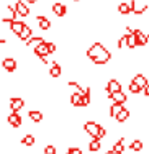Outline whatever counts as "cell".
Listing matches in <instances>:
<instances>
[{"mask_svg":"<svg viewBox=\"0 0 149 154\" xmlns=\"http://www.w3.org/2000/svg\"><path fill=\"white\" fill-rule=\"evenodd\" d=\"M87 56L93 64H107L111 59V53L105 49V46L102 43H93L87 51Z\"/></svg>","mask_w":149,"mask_h":154,"instance_id":"1","label":"cell"},{"mask_svg":"<svg viewBox=\"0 0 149 154\" xmlns=\"http://www.w3.org/2000/svg\"><path fill=\"white\" fill-rule=\"evenodd\" d=\"M84 130H85V133L89 134V136L92 138H97V139H102L107 136V130H105L102 125L95 123V122H87L84 125Z\"/></svg>","mask_w":149,"mask_h":154,"instance_id":"2","label":"cell"},{"mask_svg":"<svg viewBox=\"0 0 149 154\" xmlns=\"http://www.w3.org/2000/svg\"><path fill=\"white\" fill-rule=\"evenodd\" d=\"M107 97L116 105H123V103H126V100H128V97H126L123 92H115V94L107 92Z\"/></svg>","mask_w":149,"mask_h":154,"instance_id":"3","label":"cell"},{"mask_svg":"<svg viewBox=\"0 0 149 154\" xmlns=\"http://www.w3.org/2000/svg\"><path fill=\"white\" fill-rule=\"evenodd\" d=\"M107 92L115 94V92H123L121 90V82L118 79H110L107 82Z\"/></svg>","mask_w":149,"mask_h":154,"instance_id":"4","label":"cell"},{"mask_svg":"<svg viewBox=\"0 0 149 154\" xmlns=\"http://www.w3.org/2000/svg\"><path fill=\"white\" fill-rule=\"evenodd\" d=\"M15 10H17V13L20 17H28L30 15V8L26 7V3L25 2H21V0H17V3H15Z\"/></svg>","mask_w":149,"mask_h":154,"instance_id":"5","label":"cell"},{"mask_svg":"<svg viewBox=\"0 0 149 154\" xmlns=\"http://www.w3.org/2000/svg\"><path fill=\"white\" fill-rule=\"evenodd\" d=\"M35 54L38 57H48L49 54H51V51H49V48H48V43H43V45H39L38 48H35Z\"/></svg>","mask_w":149,"mask_h":154,"instance_id":"6","label":"cell"},{"mask_svg":"<svg viewBox=\"0 0 149 154\" xmlns=\"http://www.w3.org/2000/svg\"><path fill=\"white\" fill-rule=\"evenodd\" d=\"M25 26H26V23H25V21H20V20H13V21H12V25H10L12 31L15 33L17 36H20V35H21V31L25 30Z\"/></svg>","mask_w":149,"mask_h":154,"instance_id":"7","label":"cell"},{"mask_svg":"<svg viewBox=\"0 0 149 154\" xmlns=\"http://www.w3.org/2000/svg\"><path fill=\"white\" fill-rule=\"evenodd\" d=\"M2 67L8 72H13V71H17V61L12 59V57H5L2 61Z\"/></svg>","mask_w":149,"mask_h":154,"instance_id":"8","label":"cell"},{"mask_svg":"<svg viewBox=\"0 0 149 154\" xmlns=\"http://www.w3.org/2000/svg\"><path fill=\"white\" fill-rule=\"evenodd\" d=\"M8 123L12 125L13 128H20L21 126V116L18 112H12L8 115Z\"/></svg>","mask_w":149,"mask_h":154,"instance_id":"9","label":"cell"},{"mask_svg":"<svg viewBox=\"0 0 149 154\" xmlns=\"http://www.w3.org/2000/svg\"><path fill=\"white\" fill-rule=\"evenodd\" d=\"M53 13L56 17H64L67 13V8H66V5L64 3H59V2H56L53 5Z\"/></svg>","mask_w":149,"mask_h":154,"instance_id":"10","label":"cell"},{"mask_svg":"<svg viewBox=\"0 0 149 154\" xmlns=\"http://www.w3.org/2000/svg\"><path fill=\"white\" fill-rule=\"evenodd\" d=\"M61 74H62V67H61V64H57V62L54 61L53 66H51V69H49V75L54 77V79H57V77H61Z\"/></svg>","mask_w":149,"mask_h":154,"instance_id":"11","label":"cell"},{"mask_svg":"<svg viewBox=\"0 0 149 154\" xmlns=\"http://www.w3.org/2000/svg\"><path fill=\"white\" fill-rule=\"evenodd\" d=\"M23 107H25L23 98H12V100H10V108H12V112H20Z\"/></svg>","mask_w":149,"mask_h":154,"instance_id":"12","label":"cell"},{"mask_svg":"<svg viewBox=\"0 0 149 154\" xmlns=\"http://www.w3.org/2000/svg\"><path fill=\"white\" fill-rule=\"evenodd\" d=\"M43 43H46L43 38H39V36H31V38L25 43V45H26L28 48H33V49H35V48H38L39 45H43Z\"/></svg>","mask_w":149,"mask_h":154,"instance_id":"13","label":"cell"},{"mask_svg":"<svg viewBox=\"0 0 149 154\" xmlns=\"http://www.w3.org/2000/svg\"><path fill=\"white\" fill-rule=\"evenodd\" d=\"M134 35L138 38V46H146L147 41H149V36H146L141 30H134Z\"/></svg>","mask_w":149,"mask_h":154,"instance_id":"14","label":"cell"},{"mask_svg":"<svg viewBox=\"0 0 149 154\" xmlns=\"http://www.w3.org/2000/svg\"><path fill=\"white\" fill-rule=\"evenodd\" d=\"M28 116H30V120H31V122H35V123H41L43 118H44L43 113L38 112V110H30V112H28Z\"/></svg>","mask_w":149,"mask_h":154,"instance_id":"15","label":"cell"},{"mask_svg":"<svg viewBox=\"0 0 149 154\" xmlns=\"http://www.w3.org/2000/svg\"><path fill=\"white\" fill-rule=\"evenodd\" d=\"M126 38H128V43H126V46H128V49H134V48L138 46V38L134 33H126Z\"/></svg>","mask_w":149,"mask_h":154,"instance_id":"16","label":"cell"},{"mask_svg":"<svg viewBox=\"0 0 149 154\" xmlns=\"http://www.w3.org/2000/svg\"><path fill=\"white\" fill-rule=\"evenodd\" d=\"M31 35H33V30H31V26H30V25H26V26H25V30L21 31V35L18 36V38H20L21 41H25V43H26L28 39L31 38Z\"/></svg>","mask_w":149,"mask_h":154,"instance_id":"17","label":"cell"},{"mask_svg":"<svg viewBox=\"0 0 149 154\" xmlns=\"http://www.w3.org/2000/svg\"><path fill=\"white\" fill-rule=\"evenodd\" d=\"M128 116H129V112H128V110H126L125 107H123L121 110H120V113H118V115H116V122H118V123H125L126 122V120H128Z\"/></svg>","mask_w":149,"mask_h":154,"instance_id":"18","label":"cell"},{"mask_svg":"<svg viewBox=\"0 0 149 154\" xmlns=\"http://www.w3.org/2000/svg\"><path fill=\"white\" fill-rule=\"evenodd\" d=\"M36 20H38V26L41 28V30H49V28H51V21L48 20V18H44V17L39 15Z\"/></svg>","mask_w":149,"mask_h":154,"instance_id":"19","label":"cell"},{"mask_svg":"<svg viewBox=\"0 0 149 154\" xmlns=\"http://www.w3.org/2000/svg\"><path fill=\"white\" fill-rule=\"evenodd\" d=\"M71 103L74 105V107H82V94L79 92H74L71 95Z\"/></svg>","mask_w":149,"mask_h":154,"instance_id":"20","label":"cell"},{"mask_svg":"<svg viewBox=\"0 0 149 154\" xmlns=\"http://www.w3.org/2000/svg\"><path fill=\"white\" fill-rule=\"evenodd\" d=\"M100 148H102V143H100V139H97V138H92V141L89 143V151H92V152H97Z\"/></svg>","mask_w":149,"mask_h":154,"instance_id":"21","label":"cell"},{"mask_svg":"<svg viewBox=\"0 0 149 154\" xmlns=\"http://www.w3.org/2000/svg\"><path fill=\"white\" fill-rule=\"evenodd\" d=\"M123 143H125V141H123V138H121V139H118V141L113 144V151L116 154H123V152H125V144H123Z\"/></svg>","mask_w":149,"mask_h":154,"instance_id":"22","label":"cell"},{"mask_svg":"<svg viewBox=\"0 0 149 154\" xmlns=\"http://www.w3.org/2000/svg\"><path fill=\"white\" fill-rule=\"evenodd\" d=\"M118 12L121 13V15H128V13H131V7H129V3L121 2L118 5Z\"/></svg>","mask_w":149,"mask_h":154,"instance_id":"23","label":"cell"},{"mask_svg":"<svg viewBox=\"0 0 149 154\" xmlns=\"http://www.w3.org/2000/svg\"><path fill=\"white\" fill-rule=\"evenodd\" d=\"M133 80H134L136 84H139L141 87H146L147 84H149V82H147V77H144L143 74H136V75H134V79H133Z\"/></svg>","mask_w":149,"mask_h":154,"instance_id":"24","label":"cell"},{"mask_svg":"<svg viewBox=\"0 0 149 154\" xmlns=\"http://www.w3.org/2000/svg\"><path fill=\"white\" fill-rule=\"evenodd\" d=\"M129 92H131L133 95H136V94L143 92V87H141L139 84H136L134 80H131V84H129Z\"/></svg>","mask_w":149,"mask_h":154,"instance_id":"25","label":"cell"},{"mask_svg":"<svg viewBox=\"0 0 149 154\" xmlns=\"http://www.w3.org/2000/svg\"><path fill=\"white\" fill-rule=\"evenodd\" d=\"M129 149H131V151H141V149H143V143H141V139H133L131 144H129Z\"/></svg>","mask_w":149,"mask_h":154,"instance_id":"26","label":"cell"},{"mask_svg":"<svg viewBox=\"0 0 149 154\" xmlns=\"http://www.w3.org/2000/svg\"><path fill=\"white\" fill-rule=\"evenodd\" d=\"M21 144H23V146H30V148H31V146L35 144V136H33V134H26V136L21 139Z\"/></svg>","mask_w":149,"mask_h":154,"instance_id":"27","label":"cell"},{"mask_svg":"<svg viewBox=\"0 0 149 154\" xmlns=\"http://www.w3.org/2000/svg\"><path fill=\"white\" fill-rule=\"evenodd\" d=\"M123 108V105H116V103H111L110 107V116H113V118H116V115L120 113V110Z\"/></svg>","mask_w":149,"mask_h":154,"instance_id":"28","label":"cell"},{"mask_svg":"<svg viewBox=\"0 0 149 154\" xmlns=\"http://www.w3.org/2000/svg\"><path fill=\"white\" fill-rule=\"evenodd\" d=\"M56 152H57L56 146H53V144H48V146H44V154H56Z\"/></svg>","mask_w":149,"mask_h":154,"instance_id":"29","label":"cell"},{"mask_svg":"<svg viewBox=\"0 0 149 154\" xmlns=\"http://www.w3.org/2000/svg\"><path fill=\"white\" fill-rule=\"evenodd\" d=\"M126 43H128V38H126V35H123L121 38L118 39V43H116V46H118L120 49H121L123 46H126Z\"/></svg>","mask_w":149,"mask_h":154,"instance_id":"30","label":"cell"},{"mask_svg":"<svg viewBox=\"0 0 149 154\" xmlns=\"http://www.w3.org/2000/svg\"><path fill=\"white\" fill-rule=\"evenodd\" d=\"M66 154H84V152H82L81 148H69L66 151Z\"/></svg>","mask_w":149,"mask_h":154,"instance_id":"31","label":"cell"},{"mask_svg":"<svg viewBox=\"0 0 149 154\" xmlns=\"http://www.w3.org/2000/svg\"><path fill=\"white\" fill-rule=\"evenodd\" d=\"M48 48H49L51 54H53V53H56V45H54V43H48Z\"/></svg>","mask_w":149,"mask_h":154,"instance_id":"32","label":"cell"},{"mask_svg":"<svg viewBox=\"0 0 149 154\" xmlns=\"http://www.w3.org/2000/svg\"><path fill=\"white\" fill-rule=\"evenodd\" d=\"M143 94L146 95V97H149V84H147L146 87H143Z\"/></svg>","mask_w":149,"mask_h":154,"instance_id":"33","label":"cell"},{"mask_svg":"<svg viewBox=\"0 0 149 154\" xmlns=\"http://www.w3.org/2000/svg\"><path fill=\"white\" fill-rule=\"evenodd\" d=\"M105 154H116V152L113 151V149H110V151H107V152H105Z\"/></svg>","mask_w":149,"mask_h":154,"instance_id":"34","label":"cell"},{"mask_svg":"<svg viewBox=\"0 0 149 154\" xmlns=\"http://www.w3.org/2000/svg\"><path fill=\"white\" fill-rule=\"evenodd\" d=\"M28 3H36V0H26Z\"/></svg>","mask_w":149,"mask_h":154,"instance_id":"35","label":"cell"},{"mask_svg":"<svg viewBox=\"0 0 149 154\" xmlns=\"http://www.w3.org/2000/svg\"><path fill=\"white\" fill-rule=\"evenodd\" d=\"M75 2H79V0H75Z\"/></svg>","mask_w":149,"mask_h":154,"instance_id":"36","label":"cell"}]
</instances>
